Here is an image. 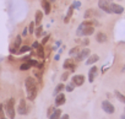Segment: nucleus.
<instances>
[{"label":"nucleus","mask_w":125,"mask_h":119,"mask_svg":"<svg viewBox=\"0 0 125 119\" xmlns=\"http://www.w3.org/2000/svg\"><path fill=\"white\" fill-rule=\"evenodd\" d=\"M115 96L118 97V99H119V101H121L123 103H125V96H124V95H121L120 92L115 91Z\"/></svg>","instance_id":"20"},{"label":"nucleus","mask_w":125,"mask_h":119,"mask_svg":"<svg viewBox=\"0 0 125 119\" xmlns=\"http://www.w3.org/2000/svg\"><path fill=\"white\" fill-rule=\"evenodd\" d=\"M42 34H43V27H42V26H39V27L36 30V36H37V37H39V36H42Z\"/></svg>","instance_id":"25"},{"label":"nucleus","mask_w":125,"mask_h":119,"mask_svg":"<svg viewBox=\"0 0 125 119\" xmlns=\"http://www.w3.org/2000/svg\"><path fill=\"white\" fill-rule=\"evenodd\" d=\"M112 0H98V6L101 10H103L107 14H112L110 11V5H112Z\"/></svg>","instance_id":"4"},{"label":"nucleus","mask_w":125,"mask_h":119,"mask_svg":"<svg viewBox=\"0 0 125 119\" xmlns=\"http://www.w3.org/2000/svg\"><path fill=\"white\" fill-rule=\"evenodd\" d=\"M97 71H98V69L96 66H93V68L90 69V73H88V81L90 82H93V80H94V77L97 75Z\"/></svg>","instance_id":"12"},{"label":"nucleus","mask_w":125,"mask_h":119,"mask_svg":"<svg viewBox=\"0 0 125 119\" xmlns=\"http://www.w3.org/2000/svg\"><path fill=\"white\" fill-rule=\"evenodd\" d=\"M92 21H86V22H82L80 26H79V28H77V31H76V34L80 37V36H91V34H93V32H94V28H93V26H92Z\"/></svg>","instance_id":"2"},{"label":"nucleus","mask_w":125,"mask_h":119,"mask_svg":"<svg viewBox=\"0 0 125 119\" xmlns=\"http://www.w3.org/2000/svg\"><path fill=\"white\" fill-rule=\"evenodd\" d=\"M42 19H43V12H42V11H37V12H36L34 22H36L37 25H39V23H41V21H42Z\"/></svg>","instance_id":"18"},{"label":"nucleus","mask_w":125,"mask_h":119,"mask_svg":"<svg viewBox=\"0 0 125 119\" xmlns=\"http://www.w3.org/2000/svg\"><path fill=\"white\" fill-rule=\"evenodd\" d=\"M20 44H21V37H20V36H17V38H16V42H15L14 47L19 48V47H20Z\"/></svg>","instance_id":"28"},{"label":"nucleus","mask_w":125,"mask_h":119,"mask_svg":"<svg viewBox=\"0 0 125 119\" xmlns=\"http://www.w3.org/2000/svg\"><path fill=\"white\" fill-rule=\"evenodd\" d=\"M64 103H65V96L62 93L56 95V97H55V106L59 107V106H62Z\"/></svg>","instance_id":"11"},{"label":"nucleus","mask_w":125,"mask_h":119,"mask_svg":"<svg viewBox=\"0 0 125 119\" xmlns=\"http://www.w3.org/2000/svg\"><path fill=\"white\" fill-rule=\"evenodd\" d=\"M90 55V49L88 48H85V49H82L79 54H77V56H76V60L77 62H81V60H85V59L87 58Z\"/></svg>","instance_id":"8"},{"label":"nucleus","mask_w":125,"mask_h":119,"mask_svg":"<svg viewBox=\"0 0 125 119\" xmlns=\"http://www.w3.org/2000/svg\"><path fill=\"white\" fill-rule=\"evenodd\" d=\"M3 106H4V110L8 114V117L10 119H14L15 118V99L14 98H9Z\"/></svg>","instance_id":"3"},{"label":"nucleus","mask_w":125,"mask_h":119,"mask_svg":"<svg viewBox=\"0 0 125 119\" xmlns=\"http://www.w3.org/2000/svg\"><path fill=\"white\" fill-rule=\"evenodd\" d=\"M42 6H43L44 14L49 15V12H50V4H49L48 0H42Z\"/></svg>","instance_id":"15"},{"label":"nucleus","mask_w":125,"mask_h":119,"mask_svg":"<svg viewBox=\"0 0 125 119\" xmlns=\"http://www.w3.org/2000/svg\"><path fill=\"white\" fill-rule=\"evenodd\" d=\"M62 66H64V69H69L70 71H74L75 70V64L73 63V60H69V59H68V60H65V63H64V65H62Z\"/></svg>","instance_id":"14"},{"label":"nucleus","mask_w":125,"mask_h":119,"mask_svg":"<svg viewBox=\"0 0 125 119\" xmlns=\"http://www.w3.org/2000/svg\"><path fill=\"white\" fill-rule=\"evenodd\" d=\"M120 119H125V114H123V115L120 117Z\"/></svg>","instance_id":"40"},{"label":"nucleus","mask_w":125,"mask_h":119,"mask_svg":"<svg viewBox=\"0 0 125 119\" xmlns=\"http://www.w3.org/2000/svg\"><path fill=\"white\" fill-rule=\"evenodd\" d=\"M102 109H103L105 113H108V114H113L114 110H115L114 106H113L109 101H103V102H102Z\"/></svg>","instance_id":"5"},{"label":"nucleus","mask_w":125,"mask_h":119,"mask_svg":"<svg viewBox=\"0 0 125 119\" xmlns=\"http://www.w3.org/2000/svg\"><path fill=\"white\" fill-rule=\"evenodd\" d=\"M74 87H75V84L71 82V84H69V85L65 87V90H66L68 92H73V91H74Z\"/></svg>","instance_id":"24"},{"label":"nucleus","mask_w":125,"mask_h":119,"mask_svg":"<svg viewBox=\"0 0 125 119\" xmlns=\"http://www.w3.org/2000/svg\"><path fill=\"white\" fill-rule=\"evenodd\" d=\"M32 47H33V48H38V47H39V43H38V42H34V43L32 44Z\"/></svg>","instance_id":"36"},{"label":"nucleus","mask_w":125,"mask_h":119,"mask_svg":"<svg viewBox=\"0 0 125 119\" xmlns=\"http://www.w3.org/2000/svg\"><path fill=\"white\" fill-rule=\"evenodd\" d=\"M99 59V56L97 55V54H93V55H91V56H88V59L86 60V64L87 65H92V64H94L97 60Z\"/></svg>","instance_id":"16"},{"label":"nucleus","mask_w":125,"mask_h":119,"mask_svg":"<svg viewBox=\"0 0 125 119\" xmlns=\"http://www.w3.org/2000/svg\"><path fill=\"white\" fill-rule=\"evenodd\" d=\"M96 39H97V42H98V43H105V42L108 41V37H107V34H104V33L99 32V33H97Z\"/></svg>","instance_id":"13"},{"label":"nucleus","mask_w":125,"mask_h":119,"mask_svg":"<svg viewBox=\"0 0 125 119\" xmlns=\"http://www.w3.org/2000/svg\"><path fill=\"white\" fill-rule=\"evenodd\" d=\"M27 33H28V28H25V30H23V32H22V34H23V36H26Z\"/></svg>","instance_id":"37"},{"label":"nucleus","mask_w":125,"mask_h":119,"mask_svg":"<svg viewBox=\"0 0 125 119\" xmlns=\"http://www.w3.org/2000/svg\"><path fill=\"white\" fill-rule=\"evenodd\" d=\"M119 1H120V0H119Z\"/></svg>","instance_id":"42"},{"label":"nucleus","mask_w":125,"mask_h":119,"mask_svg":"<svg viewBox=\"0 0 125 119\" xmlns=\"http://www.w3.org/2000/svg\"><path fill=\"white\" fill-rule=\"evenodd\" d=\"M5 119H6V118H5Z\"/></svg>","instance_id":"43"},{"label":"nucleus","mask_w":125,"mask_h":119,"mask_svg":"<svg viewBox=\"0 0 125 119\" xmlns=\"http://www.w3.org/2000/svg\"><path fill=\"white\" fill-rule=\"evenodd\" d=\"M48 39H49V37H48V36H47V37H44V39L42 41V44H45V43L48 42Z\"/></svg>","instance_id":"35"},{"label":"nucleus","mask_w":125,"mask_h":119,"mask_svg":"<svg viewBox=\"0 0 125 119\" xmlns=\"http://www.w3.org/2000/svg\"><path fill=\"white\" fill-rule=\"evenodd\" d=\"M10 52H11L12 54H16V53H19V52H17V48H16V47H14V45H12V47H10Z\"/></svg>","instance_id":"32"},{"label":"nucleus","mask_w":125,"mask_h":119,"mask_svg":"<svg viewBox=\"0 0 125 119\" xmlns=\"http://www.w3.org/2000/svg\"><path fill=\"white\" fill-rule=\"evenodd\" d=\"M59 59H60V55H59V54L55 55V60H59Z\"/></svg>","instance_id":"39"},{"label":"nucleus","mask_w":125,"mask_h":119,"mask_svg":"<svg viewBox=\"0 0 125 119\" xmlns=\"http://www.w3.org/2000/svg\"><path fill=\"white\" fill-rule=\"evenodd\" d=\"M49 1H55V0H49Z\"/></svg>","instance_id":"41"},{"label":"nucleus","mask_w":125,"mask_h":119,"mask_svg":"<svg viewBox=\"0 0 125 119\" xmlns=\"http://www.w3.org/2000/svg\"><path fill=\"white\" fill-rule=\"evenodd\" d=\"M62 88H64V85H62V84H59L56 87H55V91H54V95L56 96V95H59L61 91H62Z\"/></svg>","instance_id":"19"},{"label":"nucleus","mask_w":125,"mask_h":119,"mask_svg":"<svg viewBox=\"0 0 125 119\" xmlns=\"http://www.w3.org/2000/svg\"><path fill=\"white\" fill-rule=\"evenodd\" d=\"M68 77H69V71H66V73H64V74L61 75V80H62V81H65Z\"/></svg>","instance_id":"30"},{"label":"nucleus","mask_w":125,"mask_h":119,"mask_svg":"<svg viewBox=\"0 0 125 119\" xmlns=\"http://www.w3.org/2000/svg\"><path fill=\"white\" fill-rule=\"evenodd\" d=\"M70 55H76V54H79V48L77 47H75V48H73L71 50H70V53H69Z\"/></svg>","instance_id":"27"},{"label":"nucleus","mask_w":125,"mask_h":119,"mask_svg":"<svg viewBox=\"0 0 125 119\" xmlns=\"http://www.w3.org/2000/svg\"><path fill=\"white\" fill-rule=\"evenodd\" d=\"M28 50H30V47H27V45H23V47H21V48H20L19 53H20V54H22V53H26V52H28Z\"/></svg>","instance_id":"26"},{"label":"nucleus","mask_w":125,"mask_h":119,"mask_svg":"<svg viewBox=\"0 0 125 119\" xmlns=\"http://www.w3.org/2000/svg\"><path fill=\"white\" fill-rule=\"evenodd\" d=\"M54 110H55V109H54L53 107H49V109H48V113H47V114H48V117H50V115L53 114V112H54Z\"/></svg>","instance_id":"33"},{"label":"nucleus","mask_w":125,"mask_h":119,"mask_svg":"<svg viewBox=\"0 0 125 119\" xmlns=\"http://www.w3.org/2000/svg\"><path fill=\"white\" fill-rule=\"evenodd\" d=\"M73 82L75 84V86H81L85 82V76L83 75H75L73 77Z\"/></svg>","instance_id":"9"},{"label":"nucleus","mask_w":125,"mask_h":119,"mask_svg":"<svg viewBox=\"0 0 125 119\" xmlns=\"http://www.w3.org/2000/svg\"><path fill=\"white\" fill-rule=\"evenodd\" d=\"M17 112L21 114V115H25L28 113V108H27V104H26V101L22 98L20 99V103H19V107H17Z\"/></svg>","instance_id":"6"},{"label":"nucleus","mask_w":125,"mask_h":119,"mask_svg":"<svg viewBox=\"0 0 125 119\" xmlns=\"http://www.w3.org/2000/svg\"><path fill=\"white\" fill-rule=\"evenodd\" d=\"M59 119H69V114H64V115H61Z\"/></svg>","instance_id":"34"},{"label":"nucleus","mask_w":125,"mask_h":119,"mask_svg":"<svg viewBox=\"0 0 125 119\" xmlns=\"http://www.w3.org/2000/svg\"><path fill=\"white\" fill-rule=\"evenodd\" d=\"M60 117H61V109H55L49 118H50V119H59Z\"/></svg>","instance_id":"17"},{"label":"nucleus","mask_w":125,"mask_h":119,"mask_svg":"<svg viewBox=\"0 0 125 119\" xmlns=\"http://www.w3.org/2000/svg\"><path fill=\"white\" fill-rule=\"evenodd\" d=\"M30 68H31V65H30L28 63H25V64H22V65L20 66V70L26 71V70H30Z\"/></svg>","instance_id":"22"},{"label":"nucleus","mask_w":125,"mask_h":119,"mask_svg":"<svg viewBox=\"0 0 125 119\" xmlns=\"http://www.w3.org/2000/svg\"><path fill=\"white\" fill-rule=\"evenodd\" d=\"M101 14L97 11V10H93V9H90V10H87L86 12H85V19H91V17H97V16H99Z\"/></svg>","instance_id":"10"},{"label":"nucleus","mask_w":125,"mask_h":119,"mask_svg":"<svg viewBox=\"0 0 125 119\" xmlns=\"http://www.w3.org/2000/svg\"><path fill=\"white\" fill-rule=\"evenodd\" d=\"M110 11H112V14L120 15V14L124 12V8H123L121 5H119V4H114V3H112V5H110Z\"/></svg>","instance_id":"7"},{"label":"nucleus","mask_w":125,"mask_h":119,"mask_svg":"<svg viewBox=\"0 0 125 119\" xmlns=\"http://www.w3.org/2000/svg\"><path fill=\"white\" fill-rule=\"evenodd\" d=\"M25 86H26V92H27V98L30 101H34L38 93V86L37 82L33 77H27L25 81Z\"/></svg>","instance_id":"1"},{"label":"nucleus","mask_w":125,"mask_h":119,"mask_svg":"<svg viewBox=\"0 0 125 119\" xmlns=\"http://www.w3.org/2000/svg\"><path fill=\"white\" fill-rule=\"evenodd\" d=\"M28 30H30V33H33V32H34V22H31V23H30Z\"/></svg>","instance_id":"29"},{"label":"nucleus","mask_w":125,"mask_h":119,"mask_svg":"<svg viewBox=\"0 0 125 119\" xmlns=\"http://www.w3.org/2000/svg\"><path fill=\"white\" fill-rule=\"evenodd\" d=\"M88 42H90L88 39H83V42H82V43H83V45H87V44H88Z\"/></svg>","instance_id":"38"},{"label":"nucleus","mask_w":125,"mask_h":119,"mask_svg":"<svg viewBox=\"0 0 125 119\" xmlns=\"http://www.w3.org/2000/svg\"><path fill=\"white\" fill-rule=\"evenodd\" d=\"M71 6H73L74 9H75V8L77 9V8H80V6H81V3H80V1H75V3H74V4L71 5Z\"/></svg>","instance_id":"31"},{"label":"nucleus","mask_w":125,"mask_h":119,"mask_svg":"<svg viewBox=\"0 0 125 119\" xmlns=\"http://www.w3.org/2000/svg\"><path fill=\"white\" fill-rule=\"evenodd\" d=\"M37 54H38L41 58H44V52H43V47H42V45H39V47L37 48Z\"/></svg>","instance_id":"21"},{"label":"nucleus","mask_w":125,"mask_h":119,"mask_svg":"<svg viewBox=\"0 0 125 119\" xmlns=\"http://www.w3.org/2000/svg\"><path fill=\"white\" fill-rule=\"evenodd\" d=\"M0 119H5V110L3 104H0Z\"/></svg>","instance_id":"23"}]
</instances>
